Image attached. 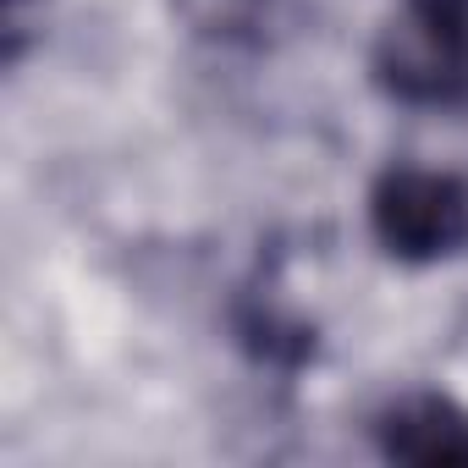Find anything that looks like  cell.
Instances as JSON below:
<instances>
[{"label":"cell","instance_id":"1","mask_svg":"<svg viewBox=\"0 0 468 468\" xmlns=\"http://www.w3.org/2000/svg\"><path fill=\"white\" fill-rule=\"evenodd\" d=\"M375 83L402 105L468 100V0H402L375 39Z\"/></svg>","mask_w":468,"mask_h":468},{"label":"cell","instance_id":"2","mask_svg":"<svg viewBox=\"0 0 468 468\" xmlns=\"http://www.w3.org/2000/svg\"><path fill=\"white\" fill-rule=\"evenodd\" d=\"M369 231L397 265H446L468 254V176L446 165H386L369 187Z\"/></svg>","mask_w":468,"mask_h":468},{"label":"cell","instance_id":"3","mask_svg":"<svg viewBox=\"0 0 468 468\" xmlns=\"http://www.w3.org/2000/svg\"><path fill=\"white\" fill-rule=\"evenodd\" d=\"M375 452L386 463H413V468H468V402L452 391H397L375 408L369 419Z\"/></svg>","mask_w":468,"mask_h":468},{"label":"cell","instance_id":"4","mask_svg":"<svg viewBox=\"0 0 468 468\" xmlns=\"http://www.w3.org/2000/svg\"><path fill=\"white\" fill-rule=\"evenodd\" d=\"M193 39L215 50H260L287 23V0H176Z\"/></svg>","mask_w":468,"mask_h":468},{"label":"cell","instance_id":"5","mask_svg":"<svg viewBox=\"0 0 468 468\" xmlns=\"http://www.w3.org/2000/svg\"><path fill=\"white\" fill-rule=\"evenodd\" d=\"M6 67H17L28 56L34 28H45V0H6Z\"/></svg>","mask_w":468,"mask_h":468}]
</instances>
